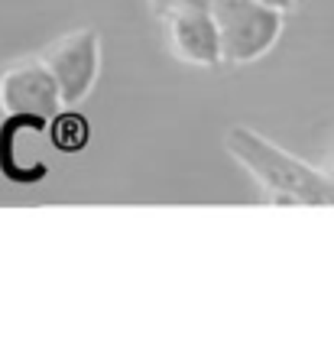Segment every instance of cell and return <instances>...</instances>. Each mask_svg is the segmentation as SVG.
<instances>
[{
	"label": "cell",
	"mask_w": 334,
	"mask_h": 357,
	"mask_svg": "<svg viewBox=\"0 0 334 357\" xmlns=\"http://www.w3.org/2000/svg\"><path fill=\"white\" fill-rule=\"evenodd\" d=\"M39 56L52 68L66 107H78L94 91L101 75V33L94 26H78L52 39Z\"/></svg>",
	"instance_id": "cell-2"
},
{
	"label": "cell",
	"mask_w": 334,
	"mask_h": 357,
	"mask_svg": "<svg viewBox=\"0 0 334 357\" xmlns=\"http://www.w3.org/2000/svg\"><path fill=\"white\" fill-rule=\"evenodd\" d=\"M224 150L260 185L263 202L269 205H334V182L325 166L318 169L260 130L231 127L224 133Z\"/></svg>",
	"instance_id": "cell-1"
},
{
	"label": "cell",
	"mask_w": 334,
	"mask_h": 357,
	"mask_svg": "<svg viewBox=\"0 0 334 357\" xmlns=\"http://www.w3.org/2000/svg\"><path fill=\"white\" fill-rule=\"evenodd\" d=\"M224 36V66H253L263 56H269L276 49L282 26H286V13L273 10L260 0H250L247 7H241L231 17L218 20Z\"/></svg>",
	"instance_id": "cell-4"
},
{
	"label": "cell",
	"mask_w": 334,
	"mask_h": 357,
	"mask_svg": "<svg viewBox=\"0 0 334 357\" xmlns=\"http://www.w3.org/2000/svg\"><path fill=\"white\" fill-rule=\"evenodd\" d=\"M250 0H211V13L218 20H224V17H231V13H237L241 7H247Z\"/></svg>",
	"instance_id": "cell-9"
},
{
	"label": "cell",
	"mask_w": 334,
	"mask_h": 357,
	"mask_svg": "<svg viewBox=\"0 0 334 357\" xmlns=\"http://www.w3.org/2000/svg\"><path fill=\"white\" fill-rule=\"evenodd\" d=\"M169 49L179 62L195 68H218L224 66V36L221 23L211 7H182L169 13L166 20Z\"/></svg>",
	"instance_id": "cell-5"
},
{
	"label": "cell",
	"mask_w": 334,
	"mask_h": 357,
	"mask_svg": "<svg viewBox=\"0 0 334 357\" xmlns=\"http://www.w3.org/2000/svg\"><path fill=\"white\" fill-rule=\"evenodd\" d=\"M62 107H66V101L59 91V82L52 75V68L43 62V56L17 59L0 72V111H3V117L29 114V117L52 121Z\"/></svg>",
	"instance_id": "cell-3"
},
{
	"label": "cell",
	"mask_w": 334,
	"mask_h": 357,
	"mask_svg": "<svg viewBox=\"0 0 334 357\" xmlns=\"http://www.w3.org/2000/svg\"><path fill=\"white\" fill-rule=\"evenodd\" d=\"M182 7H211V0H149V10L156 20H166L169 13H176Z\"/></svg>",
	"instance_id": "cell-8"
},
{
	"label": "cell",
	"mask_w": 334,
	"mask_h": 357,
	"mask_svg": "<svg viewBox=\"0 0 334 357\" xmlns=\"http://www.w3.org/2000/svg\"><path fill=\"white\" fill-rule=\"evenodd\" d=\"M260 3H266L273 10H282V13H292L298 7V0H260Z\"/></svg>",
	"instance_id": "cell-10"
},
{
	"label": "cell",
	"mask_w": 334,
	"mask_h": 357,
	"mask_svg": "<svg viewBox=\"0 0 334 357\" xmlns=\"http://www.w3.org/2000/svg\"><path fill=\"white\" fill-rule=\"evenodd\" d=\"M49 140L59 153H82L88 143H91V123L84 121L75 107H62V111L49 121Z\"/></svg>",
	"instance_id": "cell-7"
},
{
	"label": "cell",
	"mask_w": 334,
	"mask_h": 357,
	"mask_svg": "<svg viewBox=\"0 0 334 357\" xmlns=\"http://www.w3.org/2000/svg\"><path fill=\"white\" fill-rule=\"evenodd\" d=\"M26 127L36 133H46L49 121L29 117V114H10V117H3V123H0V172H3L10 182H17V185H33L39 178H46V172H49L46 162L23 166V162L17 160V133L26 130Z\"/></svg>",
	"instance_id": "cell-6"
},
{
	"label": "cell",
	"mask_w": 334,
	"mask_h": 357,
	"mask_svg": "<svg viewBox=\"0 0 334 357\" xmlns=\"http://www.w3.org/2000/svg\"><path fill=\"white\" fill-rule=\"evenodd\" d=\"M325 172H328V178L334 182V150H331V156H328V162H325Z\"/></svg>",
	"instance_id": "cell-11"
}]
</instances>
